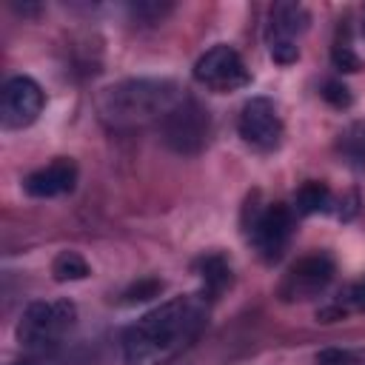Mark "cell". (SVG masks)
Returning <instances> with one entry per match:
<instances>
[{
	"label": "cell",
	"mask_w": 365,
	"mask_h": 365,
	"mask_svg": "<svg viewBox=\"0 0 365 365\" xmlns=\"http://www.w3.org/2000/svg\"><path fill=\"white\" fill-rule=\"evenodd\" d=\"M336 274V265L331 259V254L325 251H314V254H305L299 257L282 277L279 282V297L285 302H305V299H314L319 297L331 279Z\"/></svg>",
	"instance_id": "obj_8"
},
{
	"label": "cell",
	"mask_w": 365,
	"mask_h": 365,
	"mask_svg": "<svg viewBox=\"0 0 365 365\" xmlns=\"http://www.w3.org/2000/svg\"><path fill=\"white\" fill-rule=\"evenodd\" d=\"M77 185V165L68 160V157H57L51 160L48 165L31 171L26 180H23V188L29 197H37V200H48V197H60V194H68L74 191Z\"/></svg>",
	"instance_id": "obj_11"
},
{
	"label": "cell",
	"mask_w": 365,
	"mask_h": 365,
	"mask_svg": "<svg viewBox=\"0 0 365 365\" xmlns=\"http://www.w3.org/2000/svg\"><path fill=\"white\" fill-rule=\"evenodd\" d=\"M171 6H157V3H137L131 11H134V17L137 20H143V17H151V23H160L163 20V14L168 11Z\"/></svg>",
	"instance_id": "obj_19"
},
{
	"label": "cell",
	"mask_w": 365,
	"mask_h": 365,
	"mask_svg": "<svg viewBox=\"0 0 365 365\" xmlns=\"http://www.w3.org/2000/svg\"><path fill=\"white\" fill-rule=\"evenodd\" d=\"M160 288H163V282H157V279L140 282V285H134V288L128 291V302H134V299H148V297H154Z\"/></svg>",
	"instance_id": "obj_20"
},
{
	"label": "cell",
	"mask_w": 365,
	"mask_h": 365,
	"mask_svg": "<svg viewBox=\"0 0 365 365\" xmlns=\"http://www.w3.org/2000/svg\"><path fill=\"white\" fill-rule=\"evenodd\" d=\"M205 319H208L205 294H185L165 299L163 305L151 308L123 331V362L168 365L200 336Z\"/></svg>",
	"instance_id": "obj_1"
},
{
	"label": "cell",
	"mask_w": 365,
	"mask_h": 365,
	"mask_svg": "<svg viewBox=\"0 0 365 365\" xmlns=\"http://www.w3.org/2000/svg\"><path fill=\"white\" fill-rule=\"evenodd\" d=\"M331 205H334V194H331V188H328L325 182H319V180L302 182V185L297 188V194H294V208H297V214H302V217L331 211Z\"/></svg>",
	"instance_id": "obj_13"
},
{
	"label": "cell",
	"mask_w": 365,
	"mask_h": 365,
	"mask_svg": "<svg viewBox=\"0 0 365 365\" xmlns=\"http://www.w3.org/2000/svg\"><path fill=\"white\" fill-rule=\"evenodd\" d=\"M194 80L214 94H231L251 83V71L234 46L217 43L194 63Z\"/></svg>",
	"instance_id": "obj_6"
},
{
	"label": "cell",
	"mask_w": 365,
	"mask_h": 365,
	"mask_svg": "<svg viewBox=\"0 0 365 365\" xmlns=\"http://www.w3.org/2000/svg\"><path fill=\"white\" fill-rule=\"evenodd\" d=\"M362 31H365V23H362Z\"/></svg>",
	"instance_id": "obj_23"
},
{
	"label": "cell",
	"mask_w": 365,
	"mask_h": 365,
	"mask_svg": "<svg viewBox=\"0 0 365 365\" xmlns=\"http://www.w3.org/2000/svg\"><path fill=\"white\" fill-rule=\"evenodd\" d=\"M74 325L77 305L71 299H40L23 311L17 322V339L34 354H48L71 334Z\"/></svg>",
	"instance_id": "obj_3"
},
{
	"label": "cell",
	"mask_w": 365,
	"mask_h": 365,
	"mask_svg": "<svg viewBox=\"0 0 365 365\" xmlns=\"http://www.w3.org/2000/svg\"><path fill=\"white\" fill-rule=\"evenodd\" d=\"M308 31V11L299 3H274L268 11L265 43L268 54L279 66H291L299 57V40Z\"/></svg>",
	"instance_id": "obj_7"
},
{
	"label": "cell",
	"mask_w": 365,
	"mask_h": 365,
	"mask_svg": "<svg viewBox=\"0 0 365 365\" xmlns=\"http://www.w3.org/2000/svg\"><path fill=\"white\" fill-rule=\"evenodd\" d=\"M51 274L57 282H74L88 277V262L77 251H60L51 262Z\"/></svg>",
	"instance_id": "obj_14"
},
{
	"label": "cell",
	"mask_w": 365,
	"mask_h": 365,
	"mask_svg": "<svg viewBox=\"0 0 365 365\" xmlns=\"http://www.w3.org/2000/svg\"><path fill=\"white\" fill-rule=\"evenodd\" d=\"M322 97H325L331 106H336V108L351 106V91H348L342 83H336V80H328V83L322 86Z\"/></svg>",
	"instance_id": "obj_17"
},
{
	"label": "cell",
	"mask_w": 365,
	"mask_h": 365,
	"mask_svg": "<svg viewBox=\"0 0 365 365\" xmlns=\"http://www.w3.org/2000/svg\"><path fill=\"white\" fill-rule=\"evenodd\" d=\"M331 60H334V66H336L339 71H356V68H359V57L354 54V48H351L348 40H336V43H334Z\"/></svg>",
	"instance_id": "obj_16"
},
{
	"label": "cell",
	"mask_w": 365,
	"mask_h": 365,
	"mask_svg": "<svg viewBox=\"0 0 365 365\" xmlns=\"http://www.w3.org/2000/svg\"><path fill=\"white\" fill-rule=\"evenodd\" d=\"M351 148H354V154H356V157H362V160H365V128H359V137H354Z\"/></svg>",
	"instance_id": "obj_21"
},
{
	"label": "cell",
	"mask_w": 365,
	"mask_h": 365,
	"mask_svg": "<svg viewBox=\"0 0 365 365\" xmlns=\"http://www.w3.org/2000/svg\"><path fill=\"white\" fill-rule=\"evenodd\" d=\"M291 234H294V211L282 202H268L262 208H254L251 222L245 228L251 248L265 262H277L285 254Z\"/></svg>",
	"instance_id": "obj_5"
},
{
	"label": "cell",
	"mask_w": 365,
	"mask_h": 365,
	"mask_svg": "<svg viewBox=\"0 0 365 365\" xmlns=\"http://www.w3.org/2000/svg\"><path fill=\"white\" fill-rule=\"evenodd\" d=\"M157 128H160L163 143L168 148H174L177 154H197L208 143L211 117L200 106V100L182 94V100L163 117V123Z\"/></svg>",
	"instance_id": "obj_4"
},
{
	"label": "cell",
	"mask_w": 365,
	"mask_h": 365,
	"mask_svg": "<svg viewBox=\"0 0 365 365\" xmlns=\"http://www.w3.org/2000/svg\"><path fill=\"white\" fill-rule=\"evenodd\" d=\"M17 365H34V362H17Z\"/></svg>",
	"instance_id": "obj_22"
},
{
	"label": "cell",
	"mask_w": 365,
	"mask_h": 365,
	"mask_svg": "<svg viewBox=\"0 0 365 365\" xmlns=\"http://www.w3.org/2000/svg\"><path fill=\"white\" fill-rule=\"evenodd\" d=\"M240 137L257 151H274L282 140V117L268 97H251L237 120Z\"/></svg>",
	"instance_id": "obj_9"
},
{
	"label": "cell",
	"mask_w": 365,
	"mask_h": 365,
	"mask_svg": "<svg viewBox=\"0 0 365 365\" xmlns=\"http://www.w3.org/2000/svg\"><path fill=\"white\" fill-rule=\"evenodd\" d=\"M348 311H362V314H365V279L356 282V285H351V288L345 291V297L336 299L334 305H328L319 317H322L325 322H331L334 317H342V314H348Z\"/></svg>",
	"instance_id": "obj_15"
},
{
	"label": "cell",
	"mask_w": 365,
	"mask_h": 365,
	"mask_svg": "<svg viewBox=\"0 0 365 365\" xmlns=\"http://www.w3.org/2000/svg\"><path fill=\"white\" fill-rule=\"evenodd\" d=\"M317 365H356V356L342 348H325L317 354Z\"/></svg>",
	"instance_id": "obj_18"
},
{
	"label": "cell",
	"mask_w": 365,
	"mask_h": 365,
	"mask_svg": "<svg viewBox=\"0 0 365 365\" xmlns=\"http://www.w3.org/2000/svg\"><path fill=\"white\" fill-rule=\"evenodd\" d=\"M182 100L171 80H123L100 94V114L111 128H143L163 123V117Z\"/></svg>",
	"instance_id": "obj_2"
},
{
	"label": "cell",
	"mask_w": 365,
	"mask_h": 365,
	"mask_svg": "<svg viewBox=\"0 0 365 365\" xmlns=\"http://www.w3.org/2000/svg\"><path fill=\"white\" fill-rule=\"evenodd\" d=\"M43 88L31 77H11L0 91V123L3 128H26L43 111Z\"/></svg>",
	"instance_id": "obj_10"
},
{
	"label": "cell",
	"mask_w": 365,
	"mask_h": 365,
	"mask_svg": "<svg viewBox=\"0 0 365 365\" xmlns=\"http://www.w3.org/2000/svg\"><path fill=\"white\" fill-rule=\"evenodd\" d=\"M197 277L202 282V294L214 299L231 285V265L222 254H205L197 259Z\"/></svg>",
	"instance_id": "obj_12"
}]
</instances>
